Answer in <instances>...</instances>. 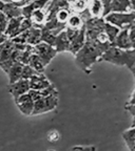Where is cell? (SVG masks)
<instances>
[{"label":"cell","mask_w":135,"mask_h":151,"mask_svg":"<svg viewBox=\"0 0 135 151\" xmlns=\"http://www.w3.org/2000/svg\"><path fill=\"white\" fill-rule=\"evenodd\" d=\"M104 19L107 22L118 26L119 28H125L135 21V12L133 11L128 13L111 12L107 16H104Z\"/></svg>","instance_id":"cell-3"},{"label":"cell","mask_w":135,"mask_h":151,"mask_svg":"<svg viewBox=\"0 0 135 151\" xmlns=\"http://www.w3.org/2000/svg\"><path fill=\"white\" fill-rule=\"evenodd\" d=\"M31 20L35 26H43L47 20V7L45 9H35L31 15Z\"/></svg>","instance_id":"cell-18"},{"label":"cell","mask_w":135,"mask_h":151,"mask_svg":"<svg viewBox=\"0 0 135 151\" xmlns=\"http://www.w3.org/2000/svg\"><path fill=\"white\" fill-rule=\"evenodd\" d=\"M99 61H106L118 66H127L131 69L135 64V50H123L116 46H111L102 55Z\"/></svg>","instance_id":"cell-2"},{"label":"cell","mask_w":135,"mask_h":151,"mask_svg":"<svg viewBox=\"0 0 135 151\" xmlns=\"http://www.w3.org/2000/svg\"><path fill=\"white\" fill-rule=\"evenodd\" d=\"M15 104L17 105L20 112L26 114V116H32L34 111V106H35V101L31 97V94L26 92L22 94L18 99L15 100Z\"/></svg>","instance_id":"cell-6"},{"label":"cell","mask_w":135,"mask_h":151,"mask_svg":"<svg viewBox=\"0 0 135 151\" xmlns=\"http://www.w3.org/2000/svg\"><path fill=\"white\" fill-rule=\"evenodd\" d=\"M0 19H1V34H4L5 31H7V26H9V18L4 13L1 12V14H0Z\"/></svg>","instance_id":"cell-32"},{"label":"cell","mask_w":135,"mask_h":151,"mask_svg":"<svg viewBox=\"0 0 135 151\" xmlns=\"http://www.w3.org/2000/svg\"><path fill=\"white\" fill-rule=\"evenodd\" d=\"M52 0H34L31 3H28V5L22 7V15L24 17L30 18L32 15V13L38 9H45L47 5L50 4V2Z\"/></svg>","instance_id":"cell-12"},{"label":"cell","mask_w":135,"mask_h":151,"mask_svg":"<svg viewBox=\"0 0 135 151\" xmlns=\"http://www.w3.org/2000/svg\"><path fill=\"white\" fill-rule=\"evenodd\" d=\"M42 42V29L40 26H35L34 25L32 28H30L28 31V39H26V43L30 45L35 46L38 43Z\"/></svg>","instance_id":"cell-17"},{"label":"cell","mask_w":135,"mask_h":151,"mask_svg":"<svg viewBox=\"0 0 135 151\" xmlns=\"http://www.w3.org/2000/svg\"><path fill=\"white\" fill-rule=\"evenodd\" d=\"M87 42V36H85V26H83L80 29L79 34L74 38L73 40L70 43V50L69 52H71L72 55L75 56L79 50L83 47V45Z\"/></svg>","instance_id":"cell-9"},{"label":"cell","mask_w":135,"mask_h":151,"mask_svg":"<svg viewBox=\"0 0 135 151\" xmlns=\"http://www.w3.org/2000/svg\"><path fill=\"white\" fill-rule=\"evenodd\" d=\"M126 105H135V89L133 90L132 94H131L130 99H129V101L127 102Z\"/></svg>","instance_id":"cell-36"},{"label":"cell","mask_w":135,"mask_h":151,"mask_svg":"<svg viewBox=\"0 0 135 151\" xmlns=\"http://www.w3.org/2000/svg\"><path fill=\"white\" fill-rule=\"evenodd\" d=\"M131 127H135V116H133V121L132 124H131Z\"/></svg>","instance_id":"cell-41"},{"label":"cell","mask_w":135,"mask_h":151,"mask_svg":"<svg viewBox=\"0 0 135 151\" xmlns=\"http://www.w3.org/2000/svg\"><path fill=\"white\" fill-rule=\"evenodd\" d=\"M102 5H104V16H107L108 14L112 12V0H101Z\"/></svg>","instance_id":"cell-33"},{"label":"cell","mask_w":135,"mask_h":151,"mask_svg":"<svg viewBox=\"0 0 135 151\" xmlns=\"http://www.w3.org/2000/svg\"><path fill=\"white\" fill-rule=\"evenodd\" d=\"M112 46H116L123 50H132V43L130 39V25L125 28H121L120 33L116 37V39L112 43Z\"/></svg>","instance_id":"cell-8"},{"label":"cell","mask_w":135,"mask_h":151,"mask_svg":"<svg viewBox=\"0 0 135 151\" xmlns=\"http://www.w3.org/2000/svg\"><path fill=\"white\" fill-rule=\"evenodd\" d=\"M38 73H37L30 64H26V65H24L23 71H22V79H28V80H30L32 77L38 75Z\"/></svg>","instance_id":"cell-28"},{"label":"cell","mask_w":135,"mask_h":151,"mask_svg":"<svg viewBox=\"0 0 135 151\" xmlns=\"http://www.w3.org/2000/svg\"><path fill=\"white\" fill-rule=\"evenodd\" d=\"M7 90L12 97L14 98V101L16 99H18L20 96L26 93L31 90V85H30V80L28 79H20L19 81L12 84H9L7 86Z\"/></svg>","instance_id":"cell-7"},{"label":"cell","mask_w":135,"mask_h":151,"mask_svg":"<svg viewBox=\"0 0 135 151\" xmlns=\"http://www.w3.org/2000/svg\"><path fill=\"white\" fill-rule=\"evenodd\" d=\"M70 43H71V41H70L69 37H68V35H66V29H64L63 32H61L60 34L57 35L54 46L58 52H69Z\"/></svg>","instance_id":"cell-14"},{"label":"cell","mask_w":135,"mask_h":151,"mask_svg":"<svg viewBox=\"0 0 135 151\" xmlns=\"http://www.w3.org/2000/svg\"><path fill=\"white\" fill-rule=\"evenodd\" d=\"M41 29H42V42L49 43L51 45L55 44V40H56V35L52 33V31L45 28V26H41Z\"/></svg>","instance_id":"cell-27"},{"label":"cell","mask_w":135,"mask_h":151,"mask_svg":"<svg viewBox=\"0 0 135 151\" xmlns=\"http://www.w3.org/2000/svg\"><path fill=\"white\" fill-rule=\"evenodd\" d=\"M15 42L12 39H9L5 42L0 43V62L5 61L12 57L15 50Z\"/></svg>","instance_id":"cell-15"},{"label":"cell","mask_w":135,"mask_h":151,"mask_svg":"<svg viewBox=\"0 0 135 151\" xmlns=\"http://www.w3.org/2000/svg\"><path fill=\"white\" fill-rule=\"evenodd\" d=\"M131 2V9H132L133 12H135V0H130Z\"/></svg>","instance_id":"cell-39"},{"label":"cell","mask_w":135,"mask_h":151,"mask_svg":"<svg viewBox=\"0 0 135 151\" xmlns=\"http://www.w3.org/2000/svg\"><path fill=\"white\" fill-rule=\"evenodd\" d=\"M22 1H23V0H9V2H14V3H16V4L18 5V6H20V7H21Z\"/></svg>","instance_id":"cell-38"},{"label":"cell","mask_w":135,"mask_h":151,"mask_svg":"<svg viewBox=\"0 0 135 151\" xmlns=\"http://www.w3.org/2000/svg\"><path fill=\"white\" fill-rule=\"evenodd\" d=\"M130 70H131V73H133V76H134V79H135V64H134V66H133L132 68L130 69Z\"/></svg>","instance_id":"cell-40"},{"label":"cell","mask_w":135,"mask_h":151,"mask_svg":"<svg viewBox=\"0 0 135 151\" xmlns=\"http://www.w3.org/2000/svg\"><path fill=\"white\" fill-rule=\"evenodd\" d=\"M94 146H74L71 148V150H95Z\"/></svg>","instance_id":"cell-35"},{"label":"cell","mask_w":135,"mask_h":151,"mask_svg":"<svg viewBox=\"0 0 135 151\" xmlns=\"http://www.w3.org/2000/svg\"><path fill=\"white\" fill-rule=\"evenodd\" d=\"M131 11L130 0H112V12L128 13Z\"/></svg>","instance_id":"cell-19"},{"label":"cell","mask_w":135,"mask_h":151,"mask_svg":"<svg viewBox=\"0 0 135 151\" xmlns=\"http://www.w3.org/2000/svg\"><path fill=\"white\" fill-rule=\"evenodd\" d=\"M66 26L71 28H75V29H81L85 26V20H83L80 14L72 13L69 20L66 22Z\"/></svg>","instance_id":"cell-21"},{"label":"cell","mask_w":135,"mask_h":151,"mask_svg":"<svg viewBox=\"0 0 135 151\" xmlns=\"http://www.w3.org/2000/svg\"><path fill=\"white\" fill-rule=\"evenodd\" d=\"M71 14H72L71 9H60L59 11H57V13H56L57 21L62 24H66V22L69 20Z\"/></svg>","instance_id":"cell-26"},{"label":"cell","mask_w":135,"mask_h":151,"mask_svg":"<svg viewBox=\"0 0 135 151\" xmlns=\"http://www.w3.org/2000/svg\"><path fill=\"white\" fill-rule=\"evenodd\" d=\"M125 108H126V110H128L132 116H135V105H126Z\"/></svg>","instance_id":"cell-37"},{"label":"cell","mask_w":135,"mask_h":151,"mask_svg":"<svg viewBox=\"0 0 135 151\" xmlns=\"http://www.w3.org/2000/svg\"><path fill=\"white\" fill-rule=\"evenodd\" d=\"M1 12L4 13L9 19L15 18V17L23 16L22 15V7L18 6L14 2H4L1 1Z\"/></svg>","instance_id":"cell-11"},{"label":"cell","mask_w":135,"mask_h":151,"mask_svg":"<svg viewBox=\"0 0 135 151\" xmlns=\"http://www.w3.org/2000/svg\"><path fill=\"white\" fill-rule=\"evenodd\" d=\"M35 52L39 55L41 59L43 60L45 64H50V62L54 59L56 55L58 54L57 50L55 48L54 45H51L49 43L40 42L35 45Z\"/></svg>","instance_id":"cell-5"},{"label":"cell","mask_w":135,"mask_h":151,"mask_svg":"<svg viewBox=\"0 0 135 151\" xmlns=\"http://www.w3.org/2000/svg\"><path fill=\"white\" fill-rule=\"evenodd\" d=\"M28 64H30V65H31L32 67L39 73H45V66H47V64L43 62V60L39 57V55H37L36 52H34V54L31 56V59H30V63Z\"/></svg>","instance_id":"cell-22"},{"label":"cell","mask_w":135,"mask_h":151,"mask_svg":"<svg viewBox=\"0 0 135 151\" xmlns=\"http://www.w3.org/2000/svg\"><path fill=\"white\" fill-rule=\"evenodd\" d=\"M30 85H31V89L43 90L50 86L51 82L47 80L43 73H38L30 79Z\"/></svg>","instance_id":"cell-13"},{"label":"cell","mask_w":135,"mask_h":151,"mask_svg":"<svg viewBox=\"0 0 135 151\" xmlns=\"http://www.w3.org/2000/svg\"><path fill=\"white\" fill-rule=\"evenodd\" d=\"M60 139H61V135H60V132L58 131V130L52 129L47 132V139L50 142V143H57Z\"/></svg>","instance_id":"cell-29"},{"label":"cell","mask_w":135,"mask_h":151,"mask_svg":"<svg viewBox=\"0 0 135 151\" xmlns=\"http://www.w3.org/2000/svg\"><path fill=\"white\" fill-rule=\"evenodd\" d=\"M24 64L20 63V62H15L14 65L11 67L9 73H7V78H9V84H12L20 79H22V71H23Z\"/></svg>","instance_id":"cell-16"},{"label":"cell","mask_w":135,"mask_h":151,"mask_svg":"<svg viewBox=\"0 0 135 151\" xmlns=\"http://www.w3.org/2000/svg\"><path fill=\"white\" fill-rule=\"evenodd\" d=\"M120 31H121V28H119L118 26L106 21V24H104V33L107 34V36L109 37V40L111 41L112 43L116 39V37L118 36V34L120 33Z\"/></svg>","instance_id":"cell-24"},{"label":"cell","mask_w":135,"mask_h":151,"mask_svg":"<svg viewBox=\"0 0 135 151\" xmlns=\"http://www.w3.org/2000/svg\"><path fill=\"white\" fill-rule=\"evenodd\" d=\"M89 12L92 17H104V9L101 0H90Z\"/></svg>","instance_id":"cell-20"},{"label":"cell","mask_w":135,"mask_h":151,"mask_svg":"<svg viewBox=\"0 0 135 151\" xmlns=\"http://www.w3.org/2000/svg\"><path fill=\"white\" fill-rule=\"evenodd\" d=\"M132 25H134V26H135V21H134V22H133V23H132Z\"/></svg>","instance_id":"cell-42"},{"label":"cell","mask_w":135,"mask_h":151,"mask_svg":"<svg viewBox=\"0 0 135 151\" xmlns=\"http://www.w3.org/2000/svg\"><path fill=\"white\" fill-rule=\"evenodd\" d=\"M123 139L126 142L127 146L132 151H135V127H130L123 132Z\"/></svg>","instance_id":"cell-23"},{"label":"cell","mask_w":135,"mask_h":151,"mask_svg":"<svg viewBox=\"0 0 135 151\" xmlns=\"http://www.w3.org/2000/svg\"><path fill=\"white\" fill-rule=\"evenodd\" d=\"M42 97H49V96H58V91H57L56 87L54 85L51 84L49 87H47L45 89L40 90Z\"/></svg>","instance_id":"cell-30"},{"label":"cell","mask_w":135,"mask_h":151,"mask_svg":"<svg viewBox=\"0 0 135 151\" xmlns=\"http://www.w3.org/2000/svg\"><path fill=\"white\" fill-rule=\"evenodd\" d=\"M106 50L97 43L87 41L83 47L75 55V63L82 71L87 73H91L93 64L99 61Z\"/></svg>","instance_id":"cell-1"},{"label":"cell","mask_w":135,"mask_h":151,"mask_svg":"<svg viewBox=\"0 0 135 151\" xmlns=\"http://www.w3.org/2000/svg\"><path fill=\"white\" fill-rule=\"evenodd\" d=\"M130 39L132 43V47L135 50V26L131 24L130 25Z\"/></svg>","instance_id":"cell-34"},{"label":"cell","mask_w":135,"mask_h":151,"mask_svg":"<svg viewBox=\"0 0 135 151\" xmlns=\"http://www.w3.org/2000/svg\"><path fill=\"white\" fill-rule=\"evenodd\" d=\"M59 99L58 96H49V97H42L35 101V106L32 116H37L41 113L52 111L58 106Z\"/></svg>","instance_id":"cell-4"},{"label":"cell","mask_w":135,"mask_h":151,"mask_svg":"<svg viewBox=\"0 0 135 151\" xmlns=\"http://www.w3.org/2000/svg\"><path fill=\"white\" fill-rule=\"evenodd\" d=\"M14 64H15V61L13 59H11V58H9V59L5 60V61H1V62H0V67L2 68V70L4 71L5 73H7L9 69H11V67H12Z\"/></svg>","instance_id":"cell-31"},{"label":"cell","mask_w":135,"mask_h":151,"mask_svg":"<svg viewBox=\"0 0 135 151\" xmlns=\"http://www.w3.org/2000/svg\"><path fill=\"white\" fill-rule=\"evenodd\" d=\"M24 16H20V17H15V18L9 19V26H7V31L4 33V35H7L9 39H13L16 36H18L19 34H21L20 26H21V22Z\"/></svg>","instance_id":"cell-10"},{"label":"cell","mask_w":135,"mask_h":151,"mask_svg":"<svg viewBox=\"0 0 135 151\" xmlns=\"http://www.w3.org/2000/svg\"><path fill=\"white\" fill-rule=\"evenodd\" d=\"M90 0H75L71 4L72 13H77V14H82L89 9Z\"/></svg>","instance_id":"cell-25"}]
</instances>
